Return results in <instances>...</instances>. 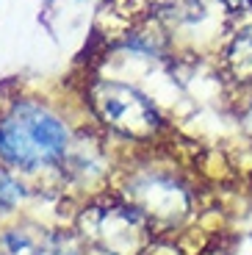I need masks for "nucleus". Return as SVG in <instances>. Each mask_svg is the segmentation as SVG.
I'll return each mask as SVG.
<instances>
[{
  "instance_id": "obj_1",
  "label": "nucleus",
  "mask_w": 252,
  "mask_h": 255,
  "mask_svg": "<svg viewBox=\"0 0 252 255\" xmlns=\"http://www.w3.org/2000/svg\"><path fill=\"white\" fill-rule=\"evenodd\" d=\"M70 153V130L39 100H17L0 117V161L22 172L58 166Z\"/></svg>"
},
{
  "instance_id": "obj_2",
  "label": "nucleus",
  "mask_w": 252,
  "mask_h": 255,
  "mask_svg": "<svg viewBox=\"0 0 252 255\" xmlns=\"http://www.w3.org/2000/svg\"><path fill=\"white\" fill-rule=\"evenodd\" d=\"M19 197H22V186L6 169H0V214H8L19 203Z\"/></svg>"
}]
</instances>
